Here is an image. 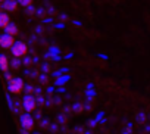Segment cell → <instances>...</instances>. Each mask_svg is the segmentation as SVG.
<instances>
[{"mask_svg": "<svg viewBox=\"0 0 150 134\" xmlns=\"http://www.w3.org/2000/svg\"><path fill=\"white\" fill-rule=\"evenodd\" d=\"M8 90H9L12 94H19V93L24 90V80L19 78V77H15V78H11V77H9Z\"/></svg>", "mask_w": 150, "mask_h": 134, "instance_id": "6da1fadb", "label": "cell"}, {"mask_svg": "<svg viewBox=\"0 0 150 134\" xmlns=\"http://www.w3.org/2000/svg\"><path fill=\"white\" fill-rule=\"evenodd\" d=\"M12 55L15 56V57H24V56H27V53H28V46H27V43H24V41H15V44L12 46Z\"/></svg>", "mask_w": 150, "mask_h": 134, "instance_id": "7a4b0ae2", "label": "cell"}, {"mask_svg": "<svg viewBox=\"0 0 150 134\" xmlns=\"http://www.w3.org/2000/svg\"><path fill=\"white\" fill-rule=\"evenodd\" d=\"M19 124H21V127H22L25 131H31V130L34 128L35 121H34V118H33L31 113H24V115H21V118H19Z\"/></svg>", "mask_w": 150, "mask_h": 134, "instance_id": "3957f363", "label": "cell"}, {"mask_svg": "<svg viewBox=\"0 0 150 134\" xmlns=\"http://www.w3.org/2000/svg\"><path fill=\"white\" fill-rule=\"evenodd\" d=\"M35 106H37V102H35V97H34V96L28 94V96L24 97V100H22V108H24L28 113L34 112V111H35Z\"/></svg>", "mask_w": 150, "mask_h": 134, "instance_id": "277c9868", "label": "cell"}, {"mask_svg": "<svg viewBox=\"0 0 150 134\" xmlns=\"http://www.w3.org/2000/svg\"><path fill=\"white\" fill-rule=\"evenodd\" d=\"M15 44V37L9 35L6 33L0 34V47L2 49H12V46Z\"/></svg>", "mask_w": 150, "mask_h": 134, "instance_id": "5b68a950", "label": "cell"}, {"mask_svg": "<svg viewBox=\"0 0 150 134\" xmlns=\"http://www.w3.org/2000/svg\"><path fill=\"white\" fill-rule=\"evenodd\" d=\"M9 66H11L9 57L2 53V55H0V71H2V72H8L9 71Z\"/></svg>", "mask_w": 150, "mask_h": 134, "instance_id": "8992f818", "label": "cell"}, {"mask_svg": "<svg viewBox=\"0 0 150 134\" xmlns=\"http://www.w3.org/2000/svg\"><path fill=\"white\" fill-rule=\"evenodd\" d=\"M11 25V16L6 12H0V28L6 30Z\"/></svg>", "mask_w": 150, "mask_h": 134, "instance_id": "52a82bcc", "label": "cell"}, {"mask_svg": "<svg viewBox=\"0 0 150 134\" xmlns=\"http://www.w3.org/2000/svg\"><path fill=\"white\" fill-rule=\"evenodd\" d=\"M5 9H6L8 12H16V11H18V2L6 0V2H5Z\"/></svg>", "mask_w": 150, "mask_h": 134, "instance_id": "ba28073f", "label": "cell"}, {"mask_svg": "<svg viewBox=\"0 0 150 134\" xmlns=\"http://www.w3.org/2000/svg\"><path fill=\"white\" fill-rule=\"evenodd\" d=\"M6 34H9V35H16L18 34V27L15 25V24H12V25H9L8 28H6Z\"/></svg>", "mask_w": 150, "mask_h": 134, "instance_id": "9c48e42d", "label": "cell"}, {"mask_svg": "<svg viewBox=\"0 0 150 134\" xmlns=\"http://www.w3.org/2000/svg\"><path fill=\"white\" fill-rule=\"evenodd\" d=\"M16 2H18V5H21V6H24V8H28V6L33 5L34 0H16Z\"/></svg>", "mask_w": 150, "mask_h": 134, "instance_id": "30bf717a", "label": "cell"}, {"mask_svg": "<svg viewBox=\"0 0 150 134\" xmlns=\"http://www.w3.org/2000/svg\"><path fill=\"white\" fill-rule=\"evenodd\" d=\"M6 2V0H0V3H5Z\"/></svg>", "mask_w": 150, "mask_h": 134, "instance_id": "8fae6325", "label": "cell"}, {"mask_svg": "<svg viewBox=\"0 0 150 134\" xmlns=\"http://www.w3.org/2000/svg\"><path fill=\"white\" fill-rule=\"evenodd\" d=\"M34 134H41V133H34Z\"/></svg>", "mask_w": 150, "mask_h": 134, "instance_id": "7c38bea8", "label": "cell"}]
</instances>
